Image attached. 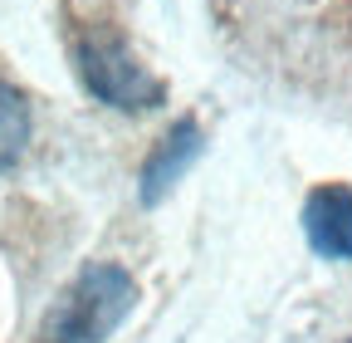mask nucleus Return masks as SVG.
<instances>
[{
    "label": "nucleus",
    "mask_w": 352,
    "mask_h": 343,
    "mask_svg": "<svg viewBox=\"0 0 352 343\" xmlns=\"http://www.w3.org/2000/svg\"><path fill=\"white\" fill-rule=\"evenodd\" d=\"M30 103L20 89H10L6 79H0V177H10L20 167L25 147H30Z\"/></svg>",
    "instance_id": "nucleus-5"
},
{
    "label": "nucleus",
    "mask_w": 352,
    "mask_h": 343,
    "mask_svg": "<svg viewBox=\"0 0 352 343\" xmlns=\"http://www.w3.org/2000/svg\"><path fill=\"white\" fill-rule=\"evenodd\" d=\"M74 59H78L83 89L98 103L118 108V113H152V108L166 103V83L132 54V45L108 25L83 30L78 45H74Z\"/></svg>",
    "instance_id": "nucleus-2"
},
{
    "label": "nucleus",
    "mask_w": 352,
    "mask_h": 343,
    "mask_svg": "<svg viewBox=\"0 0 352 343\" xmlns=\"http://www.w3.org/2000/svg\"><path fill=\"white\" fill-rule=\"evenodd\" d=\"M303 236L323 260H352V187L328 182L303 201Z\"/></svg>",
    "instance_id": "nucleus-4"
},
{
    "label": "nucleus",
    "mask_w": 352,
    "mask_h": 343,
    "mask_svg": "<svg viewBox=\"0 0 352 343\" xmlns=\"http://www.w3.org/2000/svg\"><path fill=\"white\" fill-rule=\"evenodd\" d=\"M132 304H138V284L122 265H83L44 314L34 343H108L132 314Z\"/></svg>",
    "instance_id": "nucleus-1"
},
{
    "label": "nucleus",
    "mask_w": 352,
    "mask_h": 343,
    "mask_svg": "<svg viewBox=\"0 0 352 343\" xmlns=\"http://www.w3.org/2000/svg\"><path fill=\"white\" fill-rule=\"evenodd\" d=\"M201 147H206L201 123H196V118H176L166 133H162V143L147 152L142 172H138V196H142V206H162L166 191L191 172V162L201 157Z\"/></svg>",
    "instance_id": "nucleus-3"
}]
</instances>
